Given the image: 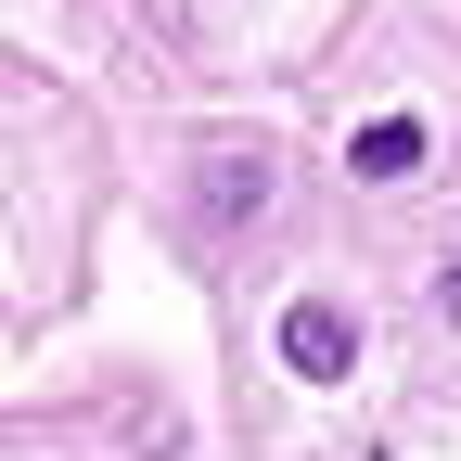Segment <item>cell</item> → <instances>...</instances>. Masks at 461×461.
<instances>
[{
	"instance_id": "cell-1",
	"label": "cell",
	"mask_w": 461,
	"mask_h": 461,
	"mask_svg": "<svg viewBox=\"0 0 461 461\" xmlns=\"http://www.w3.org/2000/svg\"><path fill=\"white\" fill-rule=\"evenodd\" d=\"M282 359H295L308 384H333L346 359H359V321H346V308H321V295H295V308H282Z\"/></svg>"
},
{
	"instance_id": "cell-2",
	"label": "cell",
	"mask_w": 461,
	"mask_h": 461,
	"mask_svg": "<svg viewBox=\"0 0 461 461\" xmlns=\"http://www.w3.org/2000/svg\"><path fill=\"white\" fill-rule=\"evenodd\" d=\"M346 167H359V180H411V167H423V115H372Z\"/></svg>"
},
{
	"instance_id": "cell-3",
	"label": "cell",
	"mask_w": 461,
	"mask_h": 461,
	"mask_svg": "<svg viewBox=\"0 0 461 461\" xmlns=\"http://www.w3.org/2000/svg\"><path fill=\"white\" fill-rule=\"evenodd\" d=\"M269 205V154H218L205 167V218H257Z\"/></svg>"
},
{
	"instance_id": "cell-4",
	"label": "cell",
	"mask_w": 461,
	"mask_h": 461,
	"mask_svg": "<svg viewBox=\"0 0 461 461\" xmlns=\"http://www.w3.org/2000/svg\"><path fill=\"white\" fill-rule=\"evenodd\" d=\"M436 308H448V321H461V257H448V269H436Z\"/></svg>"
}]
</instances>
